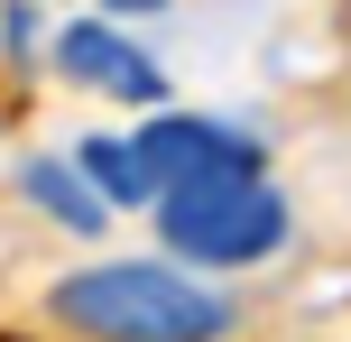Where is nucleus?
<instances>
[{"label":"nucleus","mask_w":351,"mask_h":342,"mask_svg":"<svg viewBox=\"0 0 351 342\" xmlns=\"http://www.w3.org/2000/svg\"><path fill=\"white\" fill-rule=\"evenodd\" d=\"M74 167L93 176V195H102V204H148V185H139V158H130V139H84V148H74Z\"/></svg>","instance_id":"423d86ee"},{"label":"nucleus","mask_w":351,"mask_h":342,"mask_svg":"<svg viewBox=\"0 0 351 342\" xmlns=\"http://www.w3.org/2000/svg\"><path fill=\"white\" fill-rule=\"evenodd\" d=\"M56 324H74L84 342H222L231 306L213 287L176 269H148V259H111V269H84L47 296Z\"/></svg>","instance_id":"f257e3e1"},{"label":"nucleus","mask_w":351,"mask_h":342,"mask_svg":"<svg viewBox=\"0 0 351 342\" xmlns=\"http://www.w3.org/2000/svg\"><path fill=\"white\" fill-rule=\"evenodd\" d=\"M111 19H139V10H167V0H102Z\"/></svg>","instance_id":"0eeeda50"},{"label":"nucleus","mask_w":351,"mask_h":342,"mask_svg":"<svg viewBox=\"0 0 351 342\" xmlns=\"http://www.w3.org/2000/svg\"><path fill=\"white\" fill-rule=\"evenodd\" d=\"M56 65H65L74 84H102V93H121V102H158L167 111L158 56H139L111 19H65V28H56Z\"/></svg>","instance_id":"20e7f679"},{"label":"nucleus","mask_w":351,"mask_h":342,"mask_svg":"<svg viewBox=\"0 0 351 342\" xmlns=\"http://www.w3.org/2000/svg\"><path fill=\"white\" fill-rule=\"evenodd\" d=\"M158 232L194 269H259L287 241V204H278L268 176H204V185L158 195Z\"/></svg>","instance_id":"f03ea898"},{"label":"nucleus","mask_w":351,"mask_h":342,"mask_svg":"<svg viewBox=\"0 0 351 342\" xmlns=\"http://www.w3.org/2000/svg\"><path fill=\"white\" fill-rule=\"evenodd\" d=\"M130 158H139L148 204L176 185H204V176H259V139L231 121H204V111H148L130 130Z\"/></svg>","instance_id":"7ed1b4c3"},{"label":"nucleus","mask_w":351,"mask_h":342,"mask_svg":"<svg viewBox=\"0 0 351 342\" xmlns=\"http://www.w3.org/2000/svg\"><path fill=\"white\" fill-rule=\"evenodd\" d=\"M19 185H28V195L47 204V213L65 222V232H102V213H111V204H102V195H93V185H84V167H56V158L19 167Z\"/></svg>","instance_id":"39448f33"}]
</instances>
